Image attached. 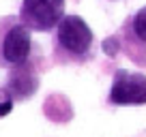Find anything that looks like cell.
Masks as SVG:
<instances>
[{
	"instance_id": "1",
	"label": "cell",
	"mask_w": 146,
	"mask_h": 137,
	"mask_svg": "<svg viewBox=\"0 0 146 137\" xmlns=\"http://www.w3.org/2000/svg\"><path fill=\"white\" fill-rule=\"evenodd\" d=\"M95 34L80 15H64L56 26L54 60L60 64H80L90 58Z\"/></svg>"
},
{
	"instance_id": "2",
	"label": "cell",
	"mask_w": 146,
	"mask_h": 137,
	"mask_svg": "<svg viewBox=\"0 0 146 137\" xmlns=\"http://www.w3.org/2000/svg\"><path fill=\"white\" fill-rule=\"evenodd\" d=\"M32 37L30 28L22 19H5L0 24V67L13 68L30 60Z\"/></svg>"
},
{
	"instance_id": "3",
	"label": "cell",
	"mask_w": 146,
	"mask_h": 137,
	"mask_svg": "<svg viewBox=\"0 0 146 137\" xmlns=\"http://www.w3.org/2000/svg\"><path fill=\"white\" fill-rule=\"evenodd\" d=\"M64 17V0H24L19 19L35 32L54 30Z\"/></svg>"
},
{
	"instance_id": "4",
	"label": "cell",
	"mask_w": 146,
	"mask_h": 137,
	"mask_svg": "<svg viewBox=\"0 0 146 137\" xmlns=\"http://www.w3.org/2000/svg\"><path fill=\"white\" fill-rule=\"evenodd\" d=\"M108 101L112 105H144L146 103V75L118 68L112 77Z\"/></svg>"
},
{
	"instance_id": "5",
	"label": "cell",
	"mask_w": 146,
	"mask_h": 137,
	"mask_svg": "<svg viewBox=\"0 0 146 137\" xmlns=\"http://www.w3.org/2000/svg\"><path fill=\"white\" fill-rule=\"evenodd\" d=\"M7 88L15 96V101H24L28 96H32L39 88V75H36L35 64H30V60H26L19 67H13L9 73V79H7Z\"/></svg>"
},
{
	"instance_id": "6",
	"label": "cell",
	"mask_w": 146,
	"mask_h": 137,
	"mask_svg": "<svg viewBox=\"0 0 146 137\" xmlns=\"http://www.w3.org/2000/svg\"><path fill=\"white\" fill-rule=\"evenodd\" d=\"M129 30H131V39L133 41L140 43V45H146V7L140 9L135 15H133Z\"/></svg>"
},
{
	"instance_id": "7",
	"label": "cell",
	"mask_w": 146,
	"mask_h": 137,
	"mask_svg": "<svg viewBox=\"0 0 146 137\" xmlns=\"http://www.w3.org/2000/svg\"><path fill=\"white\" fill-rule=\"evenodd\" d=\"M13 105H15V96L11 94L9 88H0V118H5L13 111Z\"/></svg>"
}]
</instances>
